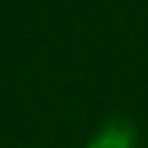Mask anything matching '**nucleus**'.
Listing matches in <instances>:
<instances>
[{
	"mask_svg": "<svg viewBox=\"0 0 148 148\" xmlns=\"http://www.w3.org/2000/svg\"><path fill=\"white\" fill-rule=\"evenodd\" d=\"M134 143H136L134 127L130 123L113 120V123L104 125L97 134H92V139L86 143V148H134Z\"/></svg>",
	"mask_w": 148,
	"mask_h": 148,
	"instance_id": "nucleus-1",
	"label": "nucleus"
}]
</instances>
